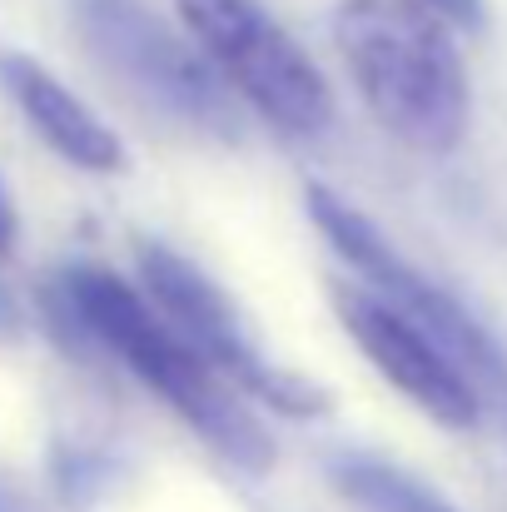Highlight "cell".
<instances>
[{
  "instance_id": "obj_12",
  "label": "cell",
  "mask_w": 507,
  "mask_h": 512,
  "mask_svg": "<svg viewBox=\"0 0 507 512\" xmlns=\"http://www.w3.org/2000/svg\"><path fill=\"white\" fill-rule=\"evenodd\" d=\"M0 512H15V508H10V503H5V498H0Z\"/></svg>"
},
{
  "instance_id": "obj_9",
  "label": "cell",
  "mask_w": 507,
  "mask_h": 512,
  "mask_svg": "<svg viewBox=\"0 0 507 512\" xmlns=\"http://www.w3.org/2000/svg\"><path fill=\"white\" fill-rule=\"evenodd\" d=\"M334 488L358 512H458L453 503H443L433 488L408 478L403 468H388V463H373V458L334 463Z\"/></svg>"
},
{
  "instance_id": "obj_5",
  "label": "cell",
  "mask_w": 507,
  "mask_h": 512,
  "mask_svg": "<svg viewBox=\"0 0 507 512\" xmlns=\"http://www.w3.org/2000/svg\"><path fill=\"white\" fill-rule=\"evenodd\" d=\"M309 214H314V224L324 229V239L353 264V274L363 279V289H373L383 304H393L403 319H413L428 339L468 373V383L478 388V398L493 388V398L507 408L503 353L488 343V334L473 324V314H468L453 294H443L428 274H418V269L383 239V229H378L368 214H358L348 199H338V194L314 184V189H309Z\"/></svg>"
},
{
  "instance_id": "obj_8",
  "label": "cell",
  "mask_w": 507,
  "mask_h": 512,
  "mask_svg": "<svg viewBox=\"0 0 507 512\" xmlns=\"http://www.w3.org/2000/svg\"><path fill=\"white\" fill-rule=\"evenodd\" d=\"M0 85L15 100V110L25 115V125L75 170L90 174H110L125 170V145L120 135L55 75L45 70L35 55L20 50H0Z\"/></svg>"
},
{
  "instance_id": "obj_3",
  "label": "cell",
  "mask_w": 507,
  "mask_h": 512,
  "mask_svg": "<svg viewBox=\"0 0 507 512\" xmlns=\"http://www.w3.org/2000/svg\"><path fill=\"white\" fill-rule=\"evenodd\" d=\"M189 45L209 70L244 95L284 135H324L334 125V90L309 50L259 0H174Z\"/></svg>"
},
{
  "instance_id": "obj_2",
  "label": "cell",
  "mask_w": 507,
  "mask_h": 512,
  "mask_svg": "<svg viewBox=\"0 0 507 512\" xmlns=\"http://www.w3.org/2000/svg\"><path fill=\"white\" fill-rule=\"evenodd\" d=\"M65 304L80 319V329L95 343H105L150 393H160L169 408L229 463L239 468H269L274 448L259 418L249 413L244 393H234L189 343L169 329V319L135 289L130 279L110 269H70L65 274Z\"/></svg>"
},
{
  "instance_id": "obj_6",
  "label": "cell",
  "mask_w": 507,
  "mask_h": 512,
  "mask_svg": "<svg viewBox=\"0 0 507 512\" xmlns=\"http://www.w3.org/2000/svg\"><path fill=\"white\" fill-rule=\"evenodd\" d=\"M80 30L140 100L184 125L224 130V85H214L209 60H199L189 40L169 35L145 0H80Z\"/></svg>"
},
{
  "instance_id": "obj_1",
  "label": "cell",
  "mask_w": 507,
  "mask_h": 512,
  "mask_svg": "<svg viewBox=\"0 0 507 512\" xmlns=\"http://www.w3.org/2000/svg\"><path fill=\"white\" fill-rule=\"evenodd\" d=\"M338 55L373 120L423 155H448L468 130V65L453 25L423 0H343Z\"/></svg>"
},
{
  "instance_id": "obj_11",
  "label": "cell",
  "mask_w": 507,
  "mask_h": 512,
  "mask_svg": "<svg viewBox=\"0 0 507 512\" xmlns=\"http://www.w3.org/2000/svg\"><path fill=\"white\" fill-rule=\"evenodd\" d=\"M15 229H20V219H15V199H10V189H5V174H0V254H10V244H15Z\"/></svg>"
},
{
  "instance_id": "obj_7",
  "label": "cell",
  "mask_w": 507,
  "mask_h": 512,
  "mask_svg": "<svg viewBox=\"0 0 507 512\" xmlns=\"http://www.w3.org/2000/svg\"><path fill=\"white\" fill-rule=\"evenodd\" d=\"M329 299H334V314L338 324L348 329V339L363 348V358L413 408H423L443 428H478L483 423V398L468 383V373L428 339L413 319H403L393 304H383L363 284H334Z\"/></svg>"
},
{
  "instance_id": "obj_10",
  "label": "cell",
  "mask_w": 507,
  "mask_h": 512,
  "mask_svg": "<svg viewBox=\"0 0 507 512\" xmlns=\"http://www.w3.org/2000/svg\"><path fill=\"white\" fill-rule=\"evenodd\" d=\"M428 10H438L448 25H483V0H423Z\"/></svg>"
},
{
  "instance_id": "obj_4",
  "label": "cell",
  "mask_w": 507,
  "mask_h": 512,
  "mask_svg": "<svg viewBox=\"0 0 507 512\" xmlns=\"http://www.w3.org/2000/svg\"><path fill=\"white\" fill-rule=\"evenodd\" d=\"M140 284H145V299L169 319V329L189 343L234 393L254 398V403H269L279 413H314L319 408V393L279 368L254 334L244 329L234 299L184 254H174L169 244L145 239L140 244Z\"/></svg>"
}]
</instances>
